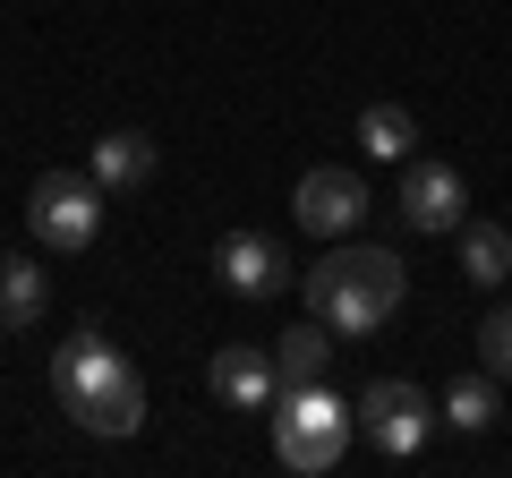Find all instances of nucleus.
I'll list each match as a JSON object with an SVG mask.
<instances>
[{
  "label": "nucleus",
  "mask_w": 512,
  "mask_h": 478,
  "mask_svg": "<svg viewBox=\"0 0 512 478\" xmlns=\"http://www.w3.org/2000/svg\"><path fill=\"white\" fill-rule=\"evenodd\" d=\"M205 385H214V402H231V410H265L282 393L274 385V350H256V342H222Z\"/></svg>",
  "instance_id": "1a4fd4ad"
},
{
  "label": "nucleus",
  "mask_w": 512,
  "mask_h": 478,
  "mask_svg": "<svg viewBox=\"0 0 512 478\" xmlns=\"http://www.w3.org/2000/svg\"><path fill=\"white\" fill-rule=\"evenodd\" d=\"M52 393H60V410H69L86 436H137V427H146V376L128 368L94 325H77L69 342H60Z\"/></svg>",
  "instance_id": "f03ea898"
},
{
  "label": "nucleus",
  "mask_w": 512,
  "mask_h": 478,
  "mask_svg": "<svg viewBox=\"0 0 512 478\" xmlns=\"http://www.w3.org/2000/svg\"><path fill=\"white\" fill-rule=\"evenodd\" d=\"M444 419L461 427V436H478V427H495V376H453V393H444Z\"/></svg>",
  "instance_id": "2eb2a0df"
},
{
  "label": "nucleus",
  "mask_w": 512,
  "mask_h": 478,
  "mask_svg": "<svg viewBox=\"0 0 512 478\" xmlns=\"http://www.w3.org/2000/svg\"><path fill=\"white\" fill-rule=\"evenodd\" d=\"M26 231H35L52 257L94 248V231H103V188H94V171H43V180L26 188Z\"/></svg>",
  "instance_id": "20e7f679"
},
{
  "label": "nucleus",
  "mask_w": 512,
  "mask_h": 478,
  "mask_svg": "<svg viewBox=\"0 0 512 478\" xmlns=\"http://www.w3.org/2000/svg\"><path fill=\"white\" fill-rule=\"evenodd\" d=\"M461 214H470L461 171L436 163V154H410V163H402V222L427 231V239H444V231H461Z\"/></svg>",
  "instance_id": "0eeeda50"
},
{
  "label": "nucleus",
  "mask_w": 512,
  "mask_h": 478,
  "mask_svg": "<svg viewBox=\"0 0 512 478\" xmlns=\"http://www.w3.org/2000/svg\"><path fill=\"white\" fill-rule=\"evenodd\" d=\"M214 282L231 299H274V291H291V257H282V239H265V231H231L214 248Z\"/></svg>",
  "instance_id": "6e6552de"
},
{
  "label": "nucleus",
  "mask_w": 512,
  "mask_h": 478,
  "mask_svg": "<svg viewBox=\"0 0 512 478\" xmlns=\"http://www.w3.org/2000/svg\"><path fill=\"white\" fill-rule=\"evenodd\" d=\"M350 436H359V419H350V402L333 385H282L274 393V461L291 478H325L342 470Z\"/></svg>",
  "instance_id": "7ed1b4c3"
},
{
  "label": "nucleus",
  "mask_w": 512,
  "mask_h": 478,
  "mask_svg": "<svg viewBox=\"0 0 512 478\" xmlns=\"http://www.w3.org/2000/svg\"><path fill=\"white\" fill-rule=\"evenodd\" d=\"M359 154L367 163H410V154H419V120H410L402 103H367L359 111Z\"/></svg>",
  "instance_id": "ddd939ff"
},
{
  "label": "nucleus",
  "mask_w": 512,
  "mask_h": 478,
  "mask_svg": "<svg viewBox=\"0 0 512 478\" xmlns=\"http://www.w3.org/2000/svg\"><path fill=\"white\" fill-rule=\"evenodd\" d=\"M350 419H359V436L376 444L384 461H410L427 444V427H436V402H427L410 376H376V385L350 402Z\"/></svg>",
  "instance_id": "39448f33"
},
{
  "label": "nucleus",
  "mask_w": 512,
  "mask_h": 478,
  "mask_svg": "<svg viewBox=\"0 0 512 478\" xmlns=\"http://www.w3.org/2000/svg\"><path fill=\"white\" fill-rule=\"evenodd\" d=\"M154 163H163V154H154L146 129H111V137H94V154H86V171H94L103 197H111V188H146Z\"/></svg>",
  "instance_id": "9d476101"
},
{
  "label": "nucleus",
  "mask_w": 512,
  "mask_h": 478,
  "mask_svg": "<svg viewBox=\"0 0 512 478\" xmlns=\"http://www.w3.org/2000/svg\"><path fill=\"white\" fill-rule=\"evenodd\" d=\"M43 308H52V282H43V265H35V257H0V333L43 325Z\"/></svg>",
  "instance_id": "9b49d317"
},
{
  "label": "nucleus",
  "mask_w": 512,
  "mask_h": 478,
  "mask_svg": "<svg viewBox=\"0 0 512 478\" xmlns=\"http://www.w3.org/2000/svg\"><path fill=\"white\" fill-rule=\"evenodd\" d=\"M308 291V316L333 333H376L402 316L410 299V274L393 248H367V239H325V257H316V274L299 282Z\"/></svg>",
  "instance_id": "f257e3e1"
},
{
  "label": "nucleus",
  "mask_w": 512,
  "mask_h": 478,
  "mask_svg": "<svg viewBox=\"0 0 512 478\" xmlns=\"http://www.w3.org/2000/svg\"><path fill=\"white\" fill-rule=\"evenodd\" d=\"M359 214H367V180L350 163H316L308 180L291 188V222H299V231H316V239H350V231H359Z\"/></svg>",
  "instance_id": "423d86ee"
},
{
  "label": "nucleus",
  "mask_w": 512,
  "mask_h": 478,
  "mask_svg": "<svg viewBox=\"0 0 512 478\" xmlns=\"http://www.w3.org/2000/svg\"><path fill=\"white\" fill-rule=\"evenodd\" d=\"M461 274H470V282H487V291H495V282H512V231H504V222H461Z\"/></svg>",
  "instance_id": "4468645a"
},
{
  "label": "nucleus",
  "mask_w": 512,
  "mask_h": 478,
  "mask_svg": "<svg viewBox=\"0 0 512 478\" xmlns=\"http://www.w3.org/2000/svg\"><path fill=\"white\" fill-rule=\"evenodd\" d=\"M325 368H333V325H291L274 342V385H325Z\"/></svg>",
  "instance_id": "f8f14e48"
},
{
  "label": "nucleus",
  "mask_w": 512,
  "mask_h": 478,
  "mask_svg": "<svg viewBox=\"0 0 512 478\" xmlns=\"http://www.w3.org/2000/svg\"><path fill=\"white\" fill-rule=\"evenodd\" d=\"M478 368H487L495 385H512V308L478 316Z\"/></svg>",
  "instance_id": "dca6fc26"
}]
</instances>
